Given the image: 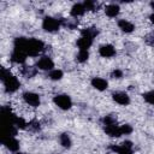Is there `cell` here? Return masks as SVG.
I'll list each match as a JSON object with an SVG mask.
<instances>
[{
	"label": "cell",
	"instance_id": "5b68a950",
	"mask_svg": "<svg viewBox=\"0 0 154 154\" xmlns=\"http://www.w3.org/2000/svg\"><path fill=\"white\" fill-rule=\"evenodd\" d=\"M109 148L117 154H134L131 141H124L120 144H112Z\"/></svg>",
	"mask_w": 154,
	"mask_h": 154
},
{
	"label": "cell",
	"instance_id": "d4e9b609",
	"mask_svg": "<svg viewBox=\"0 0 154 154\" xmlns=\"http://www.w3.org/2000/svg\"><path fill=\"white\" fill-rule=\"evenodd\" d=\"M89 58V52L88 51H78V54H77V61L79 63H84L87 61Z\"/></svg>",
	"mask_w": 154,
	"mask_h": 154
},
{
	"label": "cell",
	"instance_id": "cb8c5ba5",
	"mask_svg": "<svg viewBox=\"0 0 154 154\" xmlns=\"http://www.w3.org/2000/svg\"><path fill=\"white\" fill-rule=\"evenodd\" d=\"M83 5H84V7H85L87 11H96V8H97V6H99V4H97L96 1H91V0L84 1Z\"/></svg>",
	"mask_w": 154,
	"mask_h": 154
},
{
	"label": "cell",
	"instance_id": "5bb4252c",
	"mask_svg": "<svg viewBox=\"0 0 154 154\" xmlns=\"http://www.w3.org/2000/svg\"><path fill=\"white\" fill-rule=\"evenodd\" d=\"M119 12H120V7H119V5H117V4H108V5H106V7H105V13H106V16L109 17V18L117 17V16L119 14Z\"/></svg>",
	"mask_w": 154,
	"mask_h": 154
},
{
	"label": "cell",
	"instance_id": "7a4b0ae2",
	"mask_svg": "<svg viewBox=\"0 0 154 154\" xmlns=\"http://www.w3.org/2000/svg\"><path fill=\"white\" fill-rule=\"evenodd\" d=\"M45 49V43L41 40L37 38H28L26 42V55L29 57H37L40 53H42V51Z\"/></svg>",
	"mask_w": 154,
	"mask_h": 154
},
{
	"label": "cell",
	"instance_id": "ac0fdd59",
	"mask_svg": "<svg viewBox=\"0 0 154 154\" xmlns=\"http://www.w3.org/2000/svg\"><path fill=\"white\" fill-rule=\"evenodd\" d=\"M22 75L26 78H32L34 76H36L37 73V67H34V66H23L22 67Z\"/></svg>",
	"mask_w": 154,
	"mask_h": 154
},
{
	"label": "cell",
	"instance_id": "603a6c76",
	"mask_svg": "<svg viewBox=\"0 0 154 154\" xmlns=\"http://www.w3.org/2000/svg\"><path fill=\"white\" fill-rule=\"evenodd\" d=\"M102 123L103 125H112V124H117V117L114 114H107L102 118Z\"/></svg>",
	"mask_w": 154,
	"mask_h": 154
},
{
	"label": "cell",
	"instance_id": "4fadbf2b",
	"mask_svg": "<svg viewBox=\"0 0 154 154\" xmlns=\"http://www.w3.org/2000/svg\"><path fill=\"white\" fill-rule=\"evenodd\" d=\"M106 135L111 136V137H119L122 136V132H120V125H117V124H112V125H106L103 128Z\"/></svg>",
	"mask_w": 154,
	"mask_h": 154
},
{
	"label": "cell",
	"instance_id": "ffe728a7",
	"mask_svg": "<svg viewBox=\"0 0 154 154\" xmlns=\"http://www.w3.org/2000/svg\"><path fill=\"white\" fill-rule=\"evenodd\" d=\"M81 35H85V36H89L91 38L96 37L99 35V29L95 28V26H90V28H85L81 31Z\"/></svg>",
	"mask_w": 154,
	"mask_h": 154
},
{
	"label": "cell",
	"instance_id": "8992f818",
	"mask_svg": "<svg viewBox=\"0 0 154 154\" xmlns=\"http://www.w3.org/2000/svg\"><path fill=\"white\" fill-rule=\"evenodd\" d=\"M36 67L38 70H43V71H52L54 67V63L48 55H43L37 60Z\"/></svg>",
	"mask_w": 154,
	"mask_h": 154
},
{
	"label": "cell",
	"instance_id": "8fae6325",
	"mask_svg": "<svg viewBox=\"0 0 154 154\" xmlns=\"http://www.w3.org/2000/svg\"><path fill=\"white\" fill-rule=\"evenodd\" d=\"M93 40L94 38H91L89 36L81 35V37L77 40V47L79 48V51H88L93 45Z\"/></svg>",
	"mask_w": 154,
	"mask_h": 154
},
{
	"label": "cell",
	"instance_id": "484cf974",
	"mask_svg": "<svg viewBox=\"0 0 154 154\" xmlns=\"http://www.w3.org/2000/svg\"><path fill=\"white\" fill-rule=\"evenodd\" d=\"M142 96H143L146 102H148L150 105H154V90H149V91L144 93Z\"/></svg>",
	"mask_w": 154,
	"mask_h": 154
},
{
	"label": "cell",
	"instance_id": "3957f363",
	"mask_svg": "<svg viewBox=\"0 0 154 154\" xmlns=\"http://www.w3.org/2000/svg\"><path fill=\"white\" fill-rule=\"evenodd\" d=\"M61 26V22L54 17H51V16H47L43 18L42 20V28L45 31H48V32H55L60 29Z\"/></svg>",
	"mask_w": 154,
	"mask_h": 154
},
{
	"label": "cell",
	"instance_id": "d6986e66",
	"mask_svg": "<svg viewBox=\"0 0 154 154\" xmlns=\"http://www.w3.org/2000/svg\"><path fill=\"white\" fill-rule=\"evenodd\" d=\"M59 142H60V144H61L64 148H70L71 144H72L71 137H70V135L66 134V132H64V134H61V135L59 136Z\"/></svg>",
	"mask_w": 154,
	"mask_h": 154
},
{
	"label": "cell",
	"instance_id": "f546056e",
	"mask_svg": "<svg viewBox=\"0 0 154 154\" xmlns=\"http://www.w3.org/2000/svg\"><path fill=\"white\" fill-rule=\"evenodd\" d=\"M111 77H112V78H117V79H119V78L123 77V71L119 70V69H116V70H113V71L111 72Z\"/></svg>",
	"mask_w": 154,
	"mask_h": 154
},
{
	"label": "cell",
	"instance_id": "6da1fadb",
	"mask_svg": "<svg viewBox=\"0 0 154 154\" xmlns=\"http://www.w3.org/2000/svg\"><path fill=\"white\" fill-rule=\"evenodd\" d=\"M0 78L4 83V87H5V90L7 93H14L19 89L20 87V82L18 81V78L16 76H13L10 70H6L5 67L1 69V75H0Z\"/></svg>",
	"mask_w": 154,
	"mask_h": 154
},
{
	"label": "cell",
	"instance_id": "52a82bcc",
	"mask_svg": "<svg viewBox=\"0 0 154 154\" xmlns=\"http://www.w3.org/2000/svg\"><path fill=\"white\" fill-rule=\"evenodd\" d=\"M23 100L31 107H37L40 106L41 103V99H40V95L36 94V93H32V91H25L23 94Z\"/></svg>",
	"mask_w": 154,
	"mask_h": 154
},
{
	"label": "cell",
	"instance_id": "7402d4cb",
	"mask_svg": "<svg viewBox=\"0 0 154 154\" xmlns=\"http://www.w3.org/2000/svg\"><path fill=\"white\" fill-rule=\"evenodd\" d=\"M63 71L61 70H58V69H53L52 71H49L48 73V77L52 79V81H59L63 78Z\"/></svg>",
	"mask_w": 154,
	"mask_h": 154
},
{
	"label": "cell",
	"instance_id": "83f0119b",
	"mask_svg": "<svg viewBox=\"0 0 154 154\" xmlns=\"http://www.w3.org/2000/svg\"><path fill=\"white\" fill-rule=\"evenodd\" d=\"M120 132H122V135H129V134H131V132H132L131 125H129V124H123V125H120Z\"/></svg>",
	"mask_w": 154,
	"mask_h": 154
},
{
	"label": "cell",
	"instance_id": "277c9868",
	"mask_svg": "<svg viewBox=\"0 0 154 154\" xmlns=\"http://www.w3.org/2000/svg\"><path fill=\"white\" fill-rule=\"evenodd\" d=\"M53 101H54V103H55L60 109H64V111L70 109L71 106H72V100H71V97H70L69 95H66V94L55 95L54 99H53Z\"/></svg>",
	"mask_w": 154,
	"mask_h": 154
},
{
	"label": "cell",
	"instance_id": "1f68e13d",
	"mask_svg": "<svg viewBox=\"0 0 154 154\" xmlns=\"http://www.w3.org/2000/svg\"><path fill=\"white\" fill-rule=\"evenodd\" d=\"M150 6H152V8H154V2H150Z\"/></svg>",
	"mask_w": 154,
	"mask_h": 154
},
{
	"label": "cell",
	"instance_id": "44dd1931",
	"mask_svg": "<svg viewBox=\"0 0 154 154\" xmlns=\"http://www.w3.org/2000/svg\"><path fill=\"white\" fill-rule=\"evenodd\" d=\"M60 22H61V25H64L67 29H76L77 25H78L77 18H73V19H61Z\"/></svg>",
	"mask_w": 154,
	"mask_h": 154
},
{
	"label": "cell",
	"instance_id": "2e32d148",
	"mask_svg": "<svg viewBox=\"0 0 154 154\" xmlns=\"http://www.w3.org/2000/svg\"><path fill=\"white\" fill-rule=\"evenodd\" d=\"M26 54L24 52H20V51H17V49H13L12 54H11V60L16 64H23L25 60H26Z\"/></svg>",
	"mask_w": 154,
	"mask_h": 154
},
{
	"label": "cell",
	"instance_id": "9c48e42d",
	"mask_svg": "<svg viewBox=\"0 0 154 154\" xmlns=\"http://www.w3.org/2000/svg\"><path fill=\"white\" fill-rule=\"evenodd\" d=\"M112 99L122 106H128L130 103V96L125 91H114L112 94Z\"/></svg>",
	"mask_w": 154,
	"mask_h": 154
},
{
	"label": "cell",
	"instance_id": "30bf717a",
	"mask_svg": "<svg viewBox=\"0 0 154 154\" xmlns=\"http://www.w3.org/2000/svg\"><path fill=\"white\" fill-rule=\"evenodd\" d=\"M99 54L102 58H112V57L116 55V48L112 45H109V43L102 45L99 48Z\"/></svg>",
	"mask_w": 154,
	"mask_h": 154
},
{
	"label": "cell",
	"instance_id": "7c38bea8",
	"mask_svg": "<svg viewBox=\"0 0 154 154\" xmlns=\"http://www.w3.org/2000/svg\"><path fill=\"white\" fill-rule=\"evenodd\" d=\"M91 87H94L96 90H100V91H103L107 89L108 87V82L105 79V78H101V77H94L91 79Z\"/></svg>",
	"mask_w": 154,
	"mask_h": 154
},
{
	"label": "cell",
	"instance_id": "ba28073f",
	"mask_svg": "<svg viewBox=\"0 0 154 154\" xmlns=\"http://www.w3.org/2000/svg\"><path fill=\"white\" fill-rule=\"evenodd\" d=\"M1 142H2V144H4L7 149H10V150H12V152H17V150L19 149V142H18V140H17L14 136L2 137V138H1Z\"/></svg>",
	"mask_w": 154,
	"mask_h": 154
},
{
	"label": "cell",
	"instance_id": "4316f807",
	"mask_svg": "<svg viewBox=\"0 0 154 154\" xmlns=\"http://www.w3.org/2000/svg\"><path fill=\"white\" fill-rule=\"evenodd\" d=\"M28 128L30 129V130H32V131H38L40 130V122L38 120H31V122H29L28 123Z\"/></svg>",
	"mask_w": 154,
	"mask_h": 154
},
{
	"label": "cell",
	"instance_id": "e0dca14e",
	"mask_svg": "<svg viewBox=\"0 0 154 154\" xmlns=\"http://www.w3.org/2000/svg\"><path fill=\"white\" fill-rule=\"evenodd\" d=\"M118 26H119V29H120L122 31H124V32H126V34L132 32L134 29H135V25H134L131 22L126 20V19H120V20H118Z\"/></svg>",
	"mask_w": 154,
	"mask_h": 154
},
{
	"label": "cell",
	"instance_id": "d6a6232c",
	"mask_svg": "<svg viewBox=\"0 0 154 154\" xmlns=\"http://www.w3.org/2000/svg\"><path fill=\"white\" fill-rule=\"evenodd\" d=\"M16 154H25V153H22V152H17Z\"/></svg>",
	"mask_w": 154,
	"mask_h": 154
},
{
	"label": "cell",
	"instance_id": "9a60e30c",
	"mask_svg": "<svg viewBox=\"0 0 154 154\" xmlns=\"http://www.w3.org/2000/svg\"><path fill=\"white\" fill-rule=\"evenodd\" d=\"M85 7H84V5L83 4H75L72 7H71V11H70V14H71V17H73V18H78V17H81V16H83L84 13H85Z\"/></svg>",
	"mask_w": 154,
	"mask_h": 154
},
{
	"label": "cell",
	"instance_id": "4dcf8cb0",
	"mask_svg": "<svg viewBox=\"0 0 154 154\" xmlns=\"http://www.w3.org/2000/svg\"><path fill=\"white\" fill-rule=\"evenodd\" d=\"M149 19H150V22H152V23H154V13H152V14H150Z\"/></svg>",
	"mask_w": 154,
	"mask_h": 154
},
{
	"label": "cell",
	"instance_id": "f1b7e54d",
	"mask_svg": "<svg viewBox=\"0 0 154 154\" xmlns=\"http://www.w3.org/2000/svg\"><path fill=\"white\" fill-rule=\"evenodd\" d=\"M144 41H146V43H147V45H149V46H153V47H154V30L146 35Z\"/></svg>",
	"mask_w": 154,
	"mask_h": 154
}]
</instances>
